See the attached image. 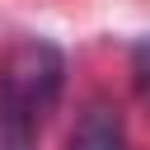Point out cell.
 I'll return each instance as SVG.
<instances>
[{
	"mask_svg": "<svg viewBox=\"0 0 150 150\" xmlns=\"http://www.w3.org/2000/svg\"><path fill=\"white\" fill-rule=\"evenodd\" d=\"M66 56L47 38H23L0 61V150H38L47 117L61 103Z\"/></svg>",
	"mask_w": 150,
	"mask_h": 150,
	"instance_id": "6da1fadb",
	"label": "cell"
},
{
	"mask_svg": "<svg viewBox=\"0 0 150 150\" xmlns=\"http://www.w3.org/2000/svg\"><path fill=\"white\" fill-rule=\"evenodd\" d=\"M66 150H131V141H127V131H122V122L108 112V108H84L80 112V122H75V131H70V145Z\"/></svg>",
	"mask_w": 150,
	"mask_h": 150,
	"instance_id": "7a4b0ae2",
	"label": "cell"
},
{
	"mask_svg": "<svg viewBox=\"0 0 150 150\" xmlns=\"http://www.w3.org/2000/svg\"><path fill=\"white\" fill-rule=\"evenodd\" d=\"M131 75H136L141 94H150V38H141V42L131 47Z\"/></svg>",
	"mask_w": 150,
	"mask_h": 150,
	"instance_id": "3957f363",
	"label": "cell"
}]
</instances>
